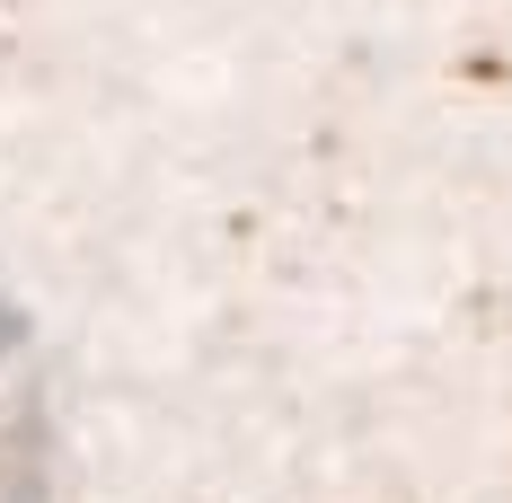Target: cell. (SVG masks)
<instances>
[{"instance_id": "6da1fadb", "label": "cell", "mask_w": 512, "mask_h": 503, "mask_svg": "<svg viewBox=\"0 0 512 503\" xmlns=\"http://www.w3.org/2000/svg\"><path fill=\"white\" fill-rule=\"evenodd\" d=\"M18 336H27V327H18V309H9V292H0V353L18 345Z\"/></svg>"}]
</instances>
